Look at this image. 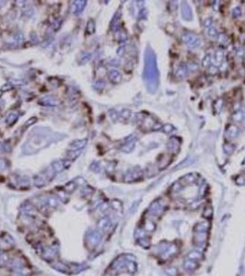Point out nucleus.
Listing matches in <instances>:
<instances>
[{"label": "nucleus", "instance_id": "nucleus-3", "mask_svg": "<svg viewBox=\"0 0 245 276\" xmlns=\"http://www.w3.org/2000/svg\"><path fill=\"white\" fill-rule=\"evenodd\" d=\"M88 141L87 139H83V140H76V141L72 142L69 145V150L68 151H79V150H82L86 147Z\"/></svg>", "mask_w": 245, "mask_h": 276}, {"label": "nucleus", "instance_id": "nucleus-14", "mask_svg": "<svg viewBox=\"0 0 245 276\" xmlns=\"http://www.w3.org/2000/svg\"><path fill=\"white\" fill-rule=\"evenodd\" d=\"M101 87V88L102 89V88L104 87V82H103V81H97V82L95 83L94 87L96 88V89H98V87Z\"/></svg>", "mask_w": 245, "mask_h": 276}, {"label": "nucleus", "instance_id": "nucleus-4", "mask_svg": "<svg viewBox=\"0 0 245 276\" xmlns=\"http://www.w3.org/2000/svg\"><path fill=\"white\" fill-rule=\"evenodd\" d=\"M71 164V161L69 160H56L55 162H53V168L56 170V171H61L62 169H66V167H68Z\"/></svg>", "mask_w": 245, "mask_h": 276}, {"label": "nucleus", "instance_id": "nucleus-7", "mask_svg": "<svg viewBox=\"0 0 245 276\" xmlns=\"http://www.w3.org/2000/svg\"><path fill=\"white\" fill-rule=\"evenodd\" d=\"M19 119V114L17 112H11L9 113L8 115L6 118V123L8 125L11 126L13 124L17 122V120Z\"/></svg>", "mask_w": 245, "mask_h": 276}, {"label": "nucleus", "instance_id": "nucleus-8", "mask_svg": "<svg viewBox=\"0 0 245 276\" xmlns=\"http://www.w3.org/2000/svg\"><path fill=\"white\" fill-rule=\"evenodd\" d=\"M95 22L92 19H88V21L87 22V32H88V34H93L95 32Z\"/></svg>", "mask_w": 245, "mask_h": 276}, {"label": "nucleus", "instance_id": "nucleus-13", "mask_svg": "<svg viewBox=\"0 0 245 276\" xmlns=\"http://www.w3.org/2000/svg\"><path fill=\"white\" fill-rule=\"evenodd\" d=\"M36 121H37V119H36L35 117H32V119H30L29 121L25 123V125H24V127H27V126H30V125H32V124H33Z\"/></svg>", "mask_w": 245, "mask_h": 276}, {"label": "nucleus", "instance_id": "nucleus-6", "mask_svg": "<svg viewBox=\"0 0 245 276\" xmlns=\"http://www.w3.org/2000/svg\"><path fill=\"white\" fill-rule=\"evenodd\" d=\"M87 5V1L85 0H79V1H75L74 2V6H75V9H74V14L77 15L83 11V9L85 8Z\"/></svg>", "mask_w": 245, "mask_h": 276}, {"label": "nucleus", "instance_id": "nucleus-15", "mask_svg": "<svg viewBox=\"0 0 245 276\" xmlns=\"http://www.w3.org/2000/svg\"><path fill=\"white\" fill-rule=\"evenodd\" d=\"M1 149H3V145L0 143V150H1Z\"/></svg>", "mask_w": 245, "mask_h": 276}, {"label": "nucleus", "instance_id": "nucleus-2", "mask_svg": "<svg viewBox=\"0 0 245 276\" xmlns=\"http://www.w3.org/2000/svg\"><path fill=\"white\" fill-rule=\"evenodd\" d=\"M39 103L44 106L54 107V106H57L60 102L58 100V98H55V96H45L39 101Z\"/></svg>", "mask_w": 245, "mask_h": 276}, {"label": "nucleus", "instance_id": "nucleus-11", "mask_svg": "<svg viewBox=\"0 0 245 276\" xmlns=\"http://www.w3.org/2000/svg\"><path fill=\"white\" fill-rule=\"evenodd\" d=\"M222 58H223V53H222V51L218 50L217 53H216V60H217V64H220V62H221Z\"/></svg>", "mask_w": 245, "mask_h": 276}, {"label": "nucleus", "instance_id": "nucleus-5", "mask_svg": "<svg viewBox=\"0 0 245 276\" xmlns=\"http://www.w3.org/2000/svg\"><path fill=\"white\" fill-rule=\"evenodd\" d=\"M109 79L113 84H117L122 80V76L120 74V72L117 70H112L109 73Z\"/></svg>", "mask_w": 245, "mask_h": 276}, {"label": "nucleus", "instance_id": "nucleus-9", "mask_svg": "<svg viewBox=\"0 0 245 276\" xmlns=\"http://www.w3.org/2000/svg\"><path fill=\"white\" fill-rule=\"evenodd\" d=\"M134 147H135V141H131V142L124 145L122 148V150L124 151V152H131V151L134 149Z\"/></svg>", "mask_w": 245, "mask_h": 276}, {"label": "nucleus", "instance_id": "nucleus-10", "mask_svg": "<svg viewBox=\"0 0 245 276\" xmlns=\"http://www.w3.org/2000/svg\"><path fill=\"white\" fill-rule=\"evenodd\" d=\"M207 35L210 36V37H215V36L217 35V30L214 27L209 26V27H208V30H207Z\"/></svg>", "mask_w": 245, "mask_h": 276}, {"label": "nucleus", "instance_id": "nucleus-16", "mask_svg": "<svg viewBox=\"0 0 245 276\" xmlns=\"http://www.w3.org/2000/svg\"><path fill=\"white\" fill-rule=\"evenodd\" d=\"M0 110H1V108H0Z\"/></svg>", "mask_w": 245, "mask_h": 276}, {"label": "nucleus", "instance_id": "nucleus-1", "mask_svg": "<svg viewBox=\"0 0 245 276\" xmlns=\"http://www.w3.org/2000/svg\"><path fill=\"white\" fill-rule=\"evenodd\" d=\"M182 41H184V43L186 45H188L191 48H196L201 43L200 40L198 39L195 35H193L190 33L184 34V36H182Z\"/></svg>", "mask_w": 245, "mask_h": 276}, {"label": "nucleus", "instance_id": "nucleus-12", "mask_svg": "<svg viewBox=\"0 0 245 276\" xmlns=\"http://www.w3.org/2000/svg\"><path fill=\"white\" fill-rule=\"evenodd\" d=\"M228 132H229V134H231V135L232 137H235L236 134H237V132H238V129L235 126H231V128L228 130Z\"/></svg>", "mask_w": 245, "mask_h": 276}]
</instances>
